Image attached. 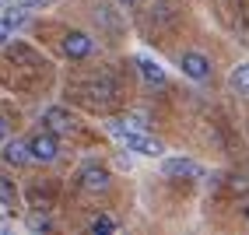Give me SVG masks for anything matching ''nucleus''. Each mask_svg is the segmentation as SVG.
Returning <instances> with one entry per match:
<instances>
[{
    "instance_id": "7",
    "label": "nucleus",
    "mask_w": 249,
    "mask_h": 235,
    "mask_svg": "<svg viewBox=\"0 0 249 235\" xmlns=\"http://www.w3.org/2000/svg\"><path fill=\"white\" fill-rule=\"evenodd\" d=\"M165 176H186V179H196L200 176V165L193 158H169L165 162Z\"/></svg>"
},
{
    "instance_id": "22",
    "label": "nucleus",
    "mask_w": 249,
    "mask_h": 235,
    "mask_svg": "<svg viewBox=\"0 0 249 235\" xmlns=\"http://www.w3.org/2000/svg\"><path fill=\"white\" fill-rule=\"evenodd\" d=\"M0 232H4V221H0Z\"/></svg>"
},
{
    "instance_id": "21",
    "label": "nucleus",
    "mask_w": 249,
    "mask_h": 235,
    "mask_svg": "<svg viewBox=\"0 0 249 235\" xmlns=\"http://www.w3.org/2000/svg\"><path fill=\"white\" fill-rule=\"evenodd\" d=\"M123 4H134V0H123Z\"/></svg>"
},
{
    "instance_id": "10",
    "label": "nucleus",
    "mask_w": 249,
    "mask_h": 235,
    "mask_svg": "<svg viewBox=\"0 0 249 235\" xmlns=\"http://www.w3.org/2000/svg\"><path fill=\"white\" fill-rule=\"evenodd\" d=\"M4 21H7L11 28H21V25L28 21V7H25V4H14V0H11V4L4 7Z\"/></svg>"
},
{
    "instance_id": "20",
    "label": "nucleus",
    "mask_w": 249,
    "mask_h": 235,
    "mask_svg": "<svg viewBox=\"0 0 249 235\" xmlns=\"http://www.w3.org/2000/svg\"><path fill=\"white\" fill-rule=\"evenodd\" d=\"M7 4H11V0H0V11H4V7H7Z\"/></svg>"
},
{
    "instance_id": "15",
    "label": "nucleus",
    "mask_w": 249,
    "mask_h": 235,
    "mask_svg": "<svg viewBox=\"0 0 249 235\" xmlns=\"http://www.w3.org/2000/svg\"><path fill=\"white\" fill-rule=\"evenodd\" d=\"M88 91H91L95 98H102V102H109V98H112V85H109V81H95V85H88Z\"/></svg>"
},
{
    "instance_id": "4",
    "label": "nucleus",
    "mask_w": 249,
    "mask_h": 235,
    "mask_svg": "<svg viewBox=\"0 0 249 235\" xmlns=\"http://www.w3.org/2000/svg\"><path fill=\"white\" fill-rule=\"evenodd\" d=\"M42 123H46L49 133H71V130H74V116H71L67 109H60V106H49V109L42 112Z\"/></svg>"
},
{
    "instance_id": "2",
    "label": "nucleus",
    "mask_w": 249,
    "mask_h": 235,
    "mask_svg": "<svg viewBox=\"0 0 249 235\" xmlns=\"http://www.w3.org/2000/svg\"><path fill=\"white\" fill-rule=\"evenodd\" d=\"M56 155H60V144H56V137L49 130L36 133V137L28 141V158L32 162H56Z\"/></svg>"
},
{
    "instance_id": "18",
    "label": "nucleus",
    "mask_w": 249,
    "mask_h": 235,
    "mask_svg": "<svg viewBox=\"0 0 249 235\" xmlns=\"http://www.w3.org/2000/svg\"><path fill=\"white\" fill-rule=\"evenodd\" d=\"M7 137H11V123L4 120V116H0V144H4Z\"/></svg>"
},
{
    "instance_id": "9",
    "label": "nucleus",
    "mask_w": 249,
    "mask_h": 235,
    "mask_svg": "<svg viewBox=\"0 0 249 235\" xmlns=\"http://www.w3.org/2000/svg\"><path fill=\"white\" fill-rule=\"evenodd\" d=\"M4 162L7 165H28V144H18V141H4Z\"/></svg>"
},
{
    "instance_id": "5",
    "label": "nucleus",
    "mask_w": 249,
    "mask_h": 235,
    "mask_svg": "<svg viewBox=\"0 0 249 235\" xmlns=\"http://www.w3.org/2000/svg\"><path fill=\"white\" fill-rule=\"evenodd\" d=\"M81 186L88 193H106L109 190V172L102 165H85V169H81Z\"/></svg>"
},
{
    "instance_id": "19",
    "label": "nucleus",
    "mask_w": 249,
    "mask_h": 235,
    "mask_svg": "<svg viewBox=\"0 0 249 235\" xmlns=\"http://www.w3.org/2000/svg\"><path fill=\"white\" fill-rule=\"evenodd\" d=\"M36 4H42V7H46V4H56V0H36Z\"/></svg>"
},
{
    "instance_id": "14",
    "label": "nucleus",
    "mask_w": 249,
    "mask_h": 235,
    "mask_svg": "<svg viewBox=\"0 0 249 235\" xmlns=\"http://www.w3.org/2000/svg\"><path fill=\"white\" fill-rule=\"evenodd\" d=\"M91 232L95 235H109V232H116V221L109 214H102V217H95V221H91Z\"/></svg>"
},
{
    "instance_id": "17",
    "label": "nucleus",
    "mask_w": 249,
    "mask_h": 235,
    "mask_svg": "<svg viewBox=\"0 0 249 235\" xmlns=\"http://www.w3.org/2000/svg\"><path fill=\"white\" fill-rule=\"evenodd\" d=\"M11 39H14V28H11V25H7L4 18H0V46H7Z\"/></svg>"
},
{
    "instance_id": "6",
    "label": "nucleus",
    "mask_w": 249,
    "mask_h": 235,
    "mask_svg": "<svg viewBox=\"0 0 249 235\" xmlns=\"http://www.w3.org/2000/svg\"><path fill=\"white\" fill-rule=\"evenodd\" d=\"M63 53L71 60H85L91 53V36H85V32H67V36H63Z\"/></svg>"
},
{
    "instance_id": "3",
    "label": "nucleus",
    "mask_w": 249,
    "mask_h": 235,
    "mask_svg": "<svg viewBox=\"0 0 249 235\" xmlns=\"http://www.w3.org/2000/svg\"><path fill=\"white\" fill-rule=\"evenodd\" d=\"M179 67H182V74L193 77V81H207L211 77V60L204 53H182Z\"/></svg>"
},
{
    "instance_id": "23",
    "label": "nucleus",
    "mask_w": 249,
    "mask_h": 235,
    "mask_svg": "<svg viewBox=\"0 0 249 235\" xmlns=\"http://www.w3.org/2000/svg\"><path fill=\"white\" fill-rule=\"evenodd\" d=\"M246 217H249V207H246Z\"/></svg>"
},
{
    "instance_id": "13",
    "label": "nucleus",
    "mask_w": 249,
    "mask_h": 235,
    "mask_svg": "<svg viewBox=\"0 0 249 235\" xmlns=\"http://www.w3.org/2000/svg\"><path fill=\"white\" fill-rule=\"evenodd\" d=\"M120 127H123V130H144V127H147V116H144V112H130V116H123V120H120Z\"/></svg>"
},
{
    "instance_id": "11",
    "label": "nucleus",
    "mask_w": 249,
    "mask_h": 235,
    "mask_svg": "<svg viewBox=\"0 0 249 235\" xmlns=\"http://www.w3.org/2000/svg\"><path fill=\"white\" fill-rule=\"evenodd\" d=\"M231 88L239 95H249V63H239L235 71H231Z\"/></svg>"
},
{
    "instance_id": "16",
    "label": "nucleus",
    "mask_w": 249,
    "mask_h": 235,
    "mask_svg": "<svg viewBox=\"0 0 249 235\" xmlns=\"http://www.w3.org/2000/svg\"><path fill=\"white\" fill-rule=\"evenodd\" d=\"M28 228H32V232H49L53 225H49L46 217H39V214H32V217H28Z\"/></svg>"
},
{
    "instance_id": "12",
    "label": "nucleus",
    "mask_w": 249,
    "mask_h": 235,
    "mask_svg": "<svg viewBox=\"0 0 249 235\" xmlns=\"http://www.w3.org/2000/svg\"><path fill=\"white\" fill-rule=\"evenodd\" d=\"M0 204H7V207L18 204V190H14V182L4 179V176H0Z\"/></svg>"
},
{
    "instance_id": "1",
    "label": "nucleus",
    "mask_w": 249,
    "mask_h": 235,
    "mask_svg": "<svg viewBox=\"0 0 249 235\" xmlns=\"http://www.w3.org/2000/svg\"><path fill=\"white\" fill-rule=\"evenodd\" d=\"M112 133H116V137H120V141L126 144V151H137V155L158 158L161 151H165V144H161V141H151V137H144L141 130H123L120 123H112Z\"/></svg>"
},
{
    "instance_id": "8",
    "label": "nucleus",
    "mask_w": 249,
    "mask_h": 235,
    "mask_svg": "<svg viewBox=\"0 0 249 235\" xmlns=\"http://www.w3.org/2000/svg\"><path fill=\"white\" fill-rule=\"evenodd\" d=\"M137 67H141V77L147 81V85H165V71H161L158 60H151V56H137Z\"/></svg>"
}]
</instances>
